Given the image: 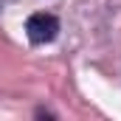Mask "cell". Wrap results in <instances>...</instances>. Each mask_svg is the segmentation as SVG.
I'll use <instances>...</instances> for the list:
<instances>
[{
  "mask_svg": "<svg viewBox=\"0 0 121 121\" xmlns=\"http://www.w3.org/2000/svg\"><path fill=\"white\" fill-rule=\"evenodd\" d=\"M26 31H28L31 42H51L59 31V23L54 14H31L26 23Z\"/></svg>",
  "mask_w": 121,
  "mask_h": 121,
  "instance_id": "6da1fadb",
  "label": "cell"
}]
</instances>
